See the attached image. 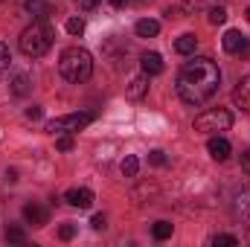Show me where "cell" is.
<instances>
[{"instance_id":"27","label":"cell","mask_w":250,"mask_h":247,"mask_svg":"<svg viewBox=\"0 0 250 247\" xmlns=\"http://www.w3.org/2000/svg\"><path fill=\"white\" fill-rule=\"evenodd\" d=\"M56 145H59L62 151H70V148H73V137H59V143H56Z\"/></svg>"},{"instance_id":"8","label":"cell","mask_w":250,"mask_h":247,"mask_svg":"<svg viewBox=\"0 0 250 247\" xmlns=\"http://www.w3.org/2000/svg\"><path fill=\"white\" fill-rule=\"evenodd\" d=\"M207 151H209V157H212V160L224 163V160L230 157V151H233V148H230V143H227L224 137H218V134H215V137H209V143H207Z\"/></svg>"},{"instance_id":"25","label":"cell","mask_w":250,"mask_h":247,"mask_svg":"<svg viewBox=\"0 0 250 247\" xmlns=\"http://www.w3.org/2000/svg\"><path fill=\"white\" fill-rule=\"evenodd\" d=\"M148 163H151V166H166V154H163L160 148H154V151L148 154Z\"/></svg>"},{"instance_id":"12","label":"cell","mask_w":250,"mask_h":247,"mask_svg":"<svg viewBox=\"0 0 250 247\" xmlns=\"http://www.w3.org/2000/svg\"><path fill=\"white\" fill-rule=\"evenodd\" d=\"M128 99H143L146 93H148V76L143 73V76H134L131 82H128Z\"/></svg>"},{"instance_id":"30","label":"cell","mask_w":250,"mask_h":247,"mask_svg":"<svg viewBox=\"0 0 250 247\" xmlns=\"http://www.w3.org/2000/svg\"><path fill=\"white\" fill-rule=\"evenodd\" d=\"M242 169L250 175V148H245V151H242Z\"/></svg>"},{"instance_id":"14","label":"cell","mask_w":250,"mask_h":247,"mask_svg":"<svg viewBox=\"0 0 250 247\" xmlns=\"http://www.w3.org/2000/svg\"><path fill=\"white\" fill-rule=\"evenodd\" d=\"M143 73L146 76H157V73H163V59H160V53H143Z\"/></svg>"},{"instance_id":"20","label":"cell","mask_w":250,"mask_h":247,"mask_svg":"<svg viewBox=\"0 0 250 247\" xmlns=\"http://www.w3.org/2000/svg\"><path fill=\"white\" fill-rule=\"evenodd\" d=\"M209 245H212V247H236V245H239V239H236V236L221 233V236H212V239H209Z\"/></svg>"},{"instance_id":"16","label":"cell","mask_w":250,"mask_h":247,"mask_svg":"<svg viewBox=\"0 0 250 247\" xmlns=\"http://www.w3.org/2000/svg\"><path fill=\"white\" fill-rule=\"evenodd\" d=\"M195 47H198V38H195L192 32H187V35H181V38L175 41V50H178L181 56H192V53H195Z\"/></svg>"},{"instance_id":"21","label":"cell","mask_w":250,"mask_h":247,"mask_svg":"<svg viewBox=\"0 0 250 247\" xmlns=\"http://www.w3.org/2000/svg\"><path fill=\"white\" fill-rule=\"evenodd\" d=\"M224 21H227V9H224V6H212V9H209V23L218 26V23H224Z\"/></svg>"},{"instance_id":"17","label":"cell","mask_w":250,"mask_h":247,"mask_svg":"<svg viewBox=\"0 0 250 247\" xmlns=\"http://www.w3.org/2000/svg\"><path fill=\"white\" fill-rule=\"evenodd\" d=\"M12 93H15V96H26V93H29V76L18 73V76L12 79Z\"/></svg>"},{"instance_id":"3","label":"cell","mask_w":250,"mask_h":247,"mask_svg":"<svg viewBox=\"0 0 250 247\" xmlns=\"http://www.w3.org/2000/svg\"><path fill=\"white\" fill-rule=\"evenodd\" d=\"M18 44H21V53H23V56L41 59V56L53 47V29H50V23H47V21H35L32 26H26V29L21 32Z\"/></svg>"},{"instance_id":"32","label":"cell","mask_w":250,"mask_h":247,"mask_svg":"<svg viewBox=\"0 0 250 247\" xmlns=\"http://www.w3.org/2000/svg\"><path fill=\"white\" fill-rule=\"evenodd\" d=\"M111 3H114V6H125V3H128V0H111Z\"/></svg>"},{"instance_id":"15","label":"cell","mask_w":250,"mask_h":247,"mask_svg":"<svg viewBox=\"0 0 250 247\" xmlns=\"http://www.w3.org/2000/svg\"><path fill=\"white\" fill-rule=\"evenodd\" d=\"M134 29H137V35H140V38H154V35L160 32V23H157V21H151V18H143V21H137V26H134Z\"/></svg>"},{"instance_id":"1","label":"cell","mask_w":250,"mask_h":247,"mask_svg":"<svg viewBox=\"0 0 250 247\" xmlns=\"http://www.w3.org/2000/svg\"><path fill=\"white\" fill-rule=\"evenodd\" d=\"M221 84V70L212 59H192L178 73V96L187 105H204Z\"/></svg>"},{"instance_id":"34","label":"cell","mask_w":250,"mask_h":247,"mask_svg":"<svg viewBox=\"0 0 250 247\" xmlns=\"http://www.w3.org/2000/svg\"><path fill=\"white\" fill-rule=\"evenodd\" d=\"M248 242H250V233H248Z\"/></svg>"},{"instance_id":"23","label":"cell","mask_w":250,"mask_h":247,"mask_svg":"<svg viewBox=\"0 0 250 247\" xmlns=\"http://www.w3.org/2000/svg\"><path fill=\"white\" fill-rule=\"evenodd\" d=\"M67 32H70V35H82V32H84V21H82V18H70V21H67Z\"/></svg>"},{"instance_id":"11","label":"cell","mask_w":250,"mask_h":247,"mask_svg":"<svg viewBox=\"0 0 250 247\" xmlns=\"http://www.w3.org/2000/svg\"><path fill=\"white\" fill-rule=\"evenodd\" d=\"M233 102H236L242 111H248L250 114V76H245V79L236 84V90H233Z\"/></svg>"},{"instance_id":"18","label":"cell","mask_w":250,"mask_h":247,"mask_svg":"<svg viewBox=\"0 0 250 247\" xmlns=\"http://www.w3.org/2000/svg\"><path fill=\"white\" fill-rule=\"evenodd\" d=\"M120 169H123L125 178H134V175H137V169H140V160H137L134 154H128V157L123 160V166H120Z\"/></svg>"},{"instance_id":"13","label":"cell","mask_w":250,"mask_h":247,"mask_svg":"<svg viewBox=\"0 0 250 247\" xmlns=\"http://www.w3.org/2000/svg\"><path fill=\"white\" fill-rule=\"evenodd\" d=\"M233 212H236L245 224H250V189H245V192L236 195V201H233Z\"/></svg>"},{"instance_id":"31","label":"cell","mask_w":250,"mask_h":247,"mask_svg":"<svg viewBox=\"0 0 250 247\" xmlns=\"http://www.w3.org/2000/svg\"><path fill=\"white\" fill-rule=\"evenodd\" d=\"M93 230H105V215H93Z\"/></svg>"},{"instance_id":"29","label":"cell","mask_w":250,"mask_h":247,"mask_svg":"<svg viewBox=\"0 0 250 247\" xmlns=\"http://www.w3.org/2000/svg\"><path fill=\"white\" fill-rule=\"evenodd\" d=\"M99 3H102V0H79V6H82L84 12H90V9H96Z\"/></svg>"},{"instance_id":"5","label":"cell","mask_w":250,"mask_h":247,"mask_svg":"<svg viewBox=\"0 0 250 247\" xmlns=\"http://www.w3.org/2000/svg\"><path fill=\"white\" fill-rule=\"evenodd\" d=\"M93 123V114H67V117H56L47 123V131L50 134H76L82 128Z\"/></svg>"},{"instance_id":"2","label":"cell","mask_w":250,"mask_h":247,"mask_svg":"<svg viewBox=\"0 0 250 247\" xmlns=\"http://www.w3.org/2000/svg\"><path fill=\"white\" fill-rule=\"evenodd\" d=\"M59 70H62V76L67 82L82 84L93 73V59H90V53L84 47H67L62 53V59H59Z\"/></svg>"},{"instance_id":"10","label":"cell","mask_w":250,"mask_h":247,"mask_svg":"<svg viewBox=\"0 0 250 247\" xmlns=\"http://www.w3.org/2000/svg\"><path fill=\"white\" fill-rule=\"evenodd\" d=\"M53 9H56L53 0H26V12L35 15L38 21H47V18L53 15Z\"/></svg>"},{"instance_id":"24","label":"cell","mask_w":250,"mask_h":247,"mask_svg":"<svg viewBox=\"0 0 250 247\" xmlns=\"http://www.w3.org/2000/svg\"><path fill=\"white\" fill-rule=\"evenodd\" d=\"M9 62H12V53H9V47H6V44L0 41V73H3L6 67H9Z\"/></svg>"},{"instance_id":"28","label":"cell","mask_w":250,"mask_h":247,"mask_svg":"<svg viewBox=\"0 0 250 247\" xmlns=\"http://www.w3.org/2000/svg\"><path fill=\"white\" fill-rule=\"evenodd\" d=\"M26 120H41V108H38V105L26 108Z\"/></svg>"},{"instance_id":"33","label":"cell","mask_w":250,"mask_h":247,"mask_svg":"<svg viewBox=\"0 0 250 247\" xmlns=\"http://www.w3.org/2000/svg\"><path fill=\"white\" fill-rule=\"evenodd\" d=\"M245 18H248V21H250V9H248V12H245Z\"/></svg>"},{"instance_id":"7","label":"cell","mask_w":250,"mask_h":247,"mask_svg":"<svg viewBox=\"0 0 250 247\" xmlns=\"http://www.w3.org/2000/svg\"><path fill=\"white\" fill-rule=\"evenodd\" d=\"M64 201H67L70 206H79V209H90V206H93V192H90V189H84V186H76V189H67Z\"/></svg>"},{"instance_id":"19","label":"cell","mask_w":250,"mask_h":247,"mask_svg":"<svg viewBox=\"0 0 250 247\" xmlns=\"http://www.w3.org/2000/svg\"><path fill=\"white\" fill-rule=\"evenodd\" d=\"M151 233H154V239H157V242H163V239H169V236H172V224H169V221H157V224L151 227Z\"/></svg>"},{"instance_id":"9","label":"cell","mask_w":250,"mask_h":247,"mask_svg":"<svg viewBox=\"0 0 250 247\" xmlns=\"http://www.w3.org/2000/svg\"><path fill=\"white\" fill-rule=\"evenodd\" d=\"M23 218H26L32 227H44L50 215H47V209H44L41 204H26V206H23Z\"/></svg>"},{"instance_id":"26","label":"cell","mask_w":250,"mask_h":247,"mask_svg":"<svg viewBox=\"0 0 250 247\" xmlns=\"http://www.w3.org/2000/svg\"><path fill=\"white\" fill-rule=\"evenodd\" d=\"M59 236H62L64 242H70V239L76 236V224H62V227H59Z\"/></svg>"},{"instance_id":"22","label":"cell","mask_w":250,"mask_h":247,"mask_svg":"<svg viewBox=\"0 0 250 247\" xmlns=\"http://www.w3.org/2000/svg\"><path fill=\"white\" fill-rule=\"evenodd\" d=\"M26 239V233L21 230V227H6V242H15V245H21Z\"/></svg>"},{"instance_id":"6","label":"cell","mask_w":250,"mask_h":247,"mask_svg":"<svg viewBox=\"0 0 250 247\" xmlns=\"http://www.w3.org/2000/svg\"><path fill=\"white\" fill-rule=\"evenodd\" d=\"M221 44H224V50H227V53H233V56H248V53H250V41L239 32V29L224 32Z\"/></svg>"},{"instance_id":"4","label":"cell","mask_w":250,"mask_h":247,"mask_svg":"<svg viewBox=\"0 0 250 247\" xmlns=\"http://www.w3.org/2000/svg\"><path fill=\"white\" fill-rule=\"evenodd\" d=\"M230 125H233V114L224 108H209L201 117H195V131L201 134H221V131H230Z\"/></svg>"}]
</instances>
